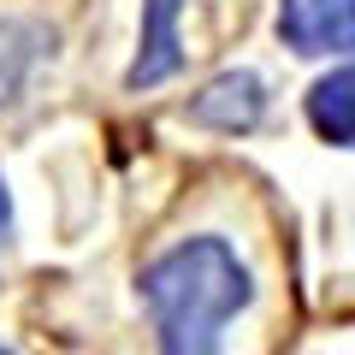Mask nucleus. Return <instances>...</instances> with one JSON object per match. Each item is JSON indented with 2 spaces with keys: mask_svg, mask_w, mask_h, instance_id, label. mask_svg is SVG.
Returning <instances> with one entry per match:
<instances>
[{
  "mask_svg": "<svg viewBox=\"0 0 355 355\" xmlns=\"http://www.w3.org/2000/svg\"><path fill=\"white\" fill-rule=\"evenodd\" d=\"M308 125L338 148H355V65H343L308 89Z\"/></svg>",
  "mask_w": 355,
  "mask_h": 355,
  "instance_id": "obj_5",
  "label": "nucleus"
},
{
  "mask_svg": "<svg viewBox=\"0 0 355 355\" xmlns=\"http://www.w3.org/2000/svg\"><path fill=\"white\" fill-rule=\"evenodd\" d=\"M261 113H266V83L254 71H225V77H214V83L190 101L196 125L231 130V137H237V130H254V125H261Z\"/></svg>",
  "mask_w": 355,
  "mask_h": 355,
  "instance_id": "obj_3",
  "label": "nucleus"
},
{
  "mask_svg": "<svg viewBox=\"0 0 355 355\" xmlns=\"http://www.w3.org/2000/svg\"><path fill=\"white\" fill-rule=\"evenodd\" d=\"M53 48V36L42 24H18V18H0V101L24 83V71Z\"/></svg>",
  "mask_w": 355,
  "mask_h": 355,
  "instance_id": "obj_6",
  "label": "nucleus"
},
{
  "mask_svg": "<svg viewBox=\"0 0 355 355\" xmlns=\"http://www.w3.org/2000/svg\"><path fill=\"white\" fill-rule=\"evenodd\" d=\"M0 355H6V349H0Z\"/></svg>",
  "mask_w": 355,
  "mask_h": 355,
  "instance_id": "obj_8",
  "label": "nucleus"
},
{
  "mask_svg": "<svg viewBox=\"0 0 355 355\" xmlns=\"http://www.w3.org/2000/svg\"><path fill=\"white\" fill-rule=\"evenodd\" d=\"M284 48L308 53H355V0H279Z\"/></svg>",
  "mask_w": 355,
  "mask_h": 355,
  "instance_id": "obj_2",
  "label": "nucleus"
},
{
  "mask_svg": "<svg viewBox=\"0 0 355 355\" xmlns=\"http://www.w3.org/2000/svg\"><path fill=\"white\" fill-rule=\"evenodd\" d=\"M6 225H12V196H6V184H0V237H6Z\"/></svg>",
  "mask_w": 355,
  "mask_h": 355,
  "instance_id": "obj_7",
  "label": "nucleus"
},
{
  "mask_svg": "<svg viewBox=\"0 0 355 355\" xmlns=\"http://www.w3.org/2000/svg\"><path fill=\"white\" fill-rule=\"evenodd\" d=\"M178 12L184 0H142V48L130 60L125 83L130 89H154L184 65V42H178Z\"/></svg>",
  "mask_w": 355,
  "mask_h": 355,
  "instance_id": "obj_4",
  "label": "nucleus"
},
{
  "mask_svg": "<svg viewBox=\"0 0 355 355\" xmlns=\"http://www.w3.org/2000/svg\"><path fill=\"white\" fill-rule=\"evenodd\" d=\"M142 302L160 331V355H219L225 326L254 302V279L225 237H190L142 272Z\"/></svg>",
  "mask_w": 355,
  "mask_h": 355,
  "instance_id": "obj_1",
  "label": "nucleus"
}]
</instances>
